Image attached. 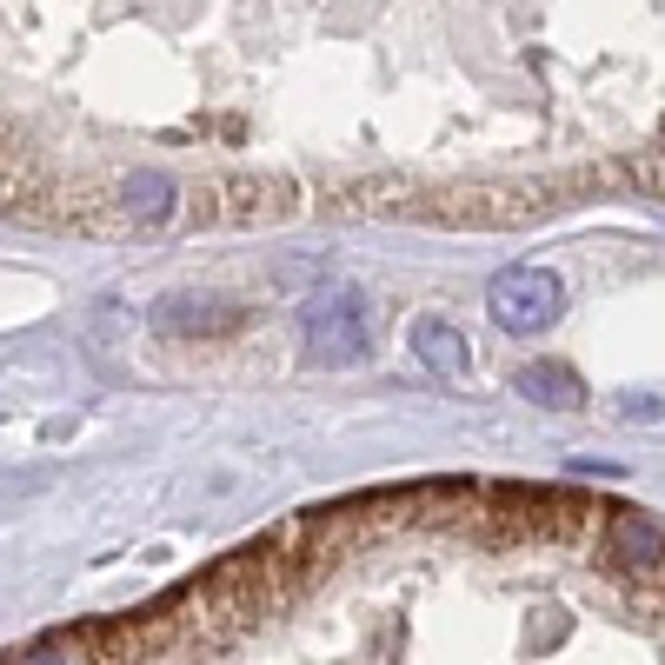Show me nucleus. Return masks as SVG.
I'll use <instances>...</instances> for the list:
<instances>
[{
  "instance_id": "f257e3e1",
  "label": "nucleus",
  "mask_w": 665,
  "mask_h": 665,
  "mask_svg": "<svg viewBox=\"0 0 665 665\" xmlns=\"http://www.w3.org/2000/svg\"><path fill=\"white\" fill-rule=\"evenodd\" d=\"M533 486H380L233 546L147 606L53 626L0 665H466Z\"/></svg>"
},
{
  "instance_id": "f03ea898",
  "label": "nucleus",
  "mask_w": 665,
  "mask_h": 665,
  "mask_svg": "<svg viewBox=\"0 0 665 665\" xmlns=\"http://www.w3.org/2000/svg\"><path fill=\"white\" fill-rule=\"evenodd\" d=\"M486 306H493V320H500L506 333H546V326L566 313V286H560V273H546V266H506V273H493V286H486Z\"/></svg>"
},
{
  "instance_id": "7ed1b4c3",
  "label": "nucleus",
  "mask_w": 665,
  "mask_h": 665,
  "mask_svg": "<svg viewBox=\"0 0 665 665\" xmlns=\"http://www.w3.org/2000/svg\"><path fill=\"white\" fill-rule=\"evenodd\" d=\"M306 353H313L320 366H346V360H360V353H366V333H360V300H353V293H340V300H326V306H313V313H306Z\"/></svg>"
},
{
  "instance_id": "20e7f679",
  "label": "nucleus",
  "mask_w": 665,
  "mask_h": 665,
  "mask_svg": "<svg viewBox=\"0 0 665 665\" xmlns=\"http://www.w3.org/2000/svg\"><path fill=\"white\" fill-rule=\"evenodd\" d=\"M520 393L533 406H553V413L586 406V380L573 373V360H533V366H520Z\"/></svg>"
},
{
  "instance_id": "39448f33",
  "label": "nucleus",
  "mask_w": 665,
  "mask_h": 665,
  "mask_svg": "<svg viewBox=\"0 0 665 665\" xmlns=\"http://www.w3.org/2000/svg\"><path fill=\"white\" fill-rule=\"evenodd\" d=\"M413 360H420L426 373H440V380H460V373L473 366V346H466V333H453L446 320H413Z\"/></svg>"
}]
</instances>
